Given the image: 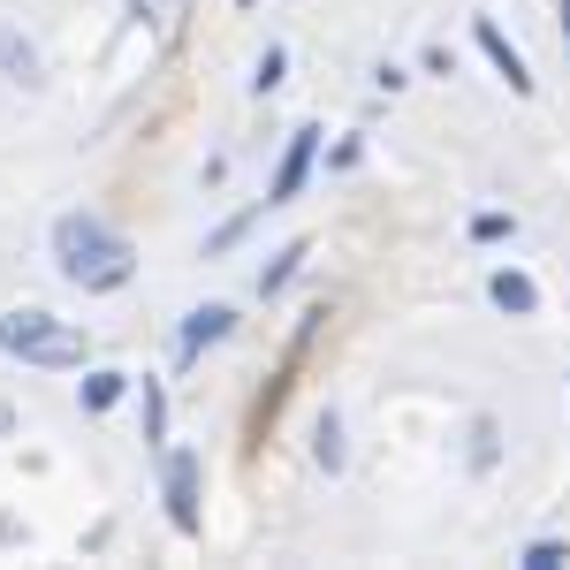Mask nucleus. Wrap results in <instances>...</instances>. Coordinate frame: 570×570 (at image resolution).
Masks as SVG:
<instances>
[{
	"label": "nucleus",
	"mask_w": 570,
	"mask_h": 570,
	"mask_svg": "<svg viewBox=\"0 0 570 570\" xmlns=\"http://www.w3.org/2000/svg\"><path fill=\"white\" fill-rule=\"evenodd\" d=\"M487 297H494L502 312H518V320H532V312H540V289H532V282L518 274V266H502V274L487 282Z\"/></svg>",
	"instance_id": "0eeeda50"
},
{
	"label": "nucleus",
	"mask_w": 570,
	"mask_h": 570,
	"mask_svg": "<svg viewBox=\"0 0 570 570\" xmlns=\"http://www.w3.org/2000/svg\"><path fill=\"white\" fill-rule=\"evenodd\" d=\"M312 456H320L327 472H343V426H335V411L320 419V434H312Z\"/></svg>",
	"instance_id": "9b49d317"
},
{
	"label": "nucleus",
	"mask_w": 570,
	"mask_h": 570,
	"mask_svg": "<svg viewBox=\"0 0 570 570\" xmlns=\"http://www.w3.org/2000/svg\"><path fill=\"white\" fill-rule=\"evenodd\" d=\"M312 153H320V130H289V153H282V168H274V183H266V206H289L297 190H305V176H312Z\"/></svg>",
	"instance_id": "7ed1b4c3"
},
{
	"label": "nucleus",
	"mask_w": 570,
	"mask_h": 570,
	"mask_svg": "<svg viewBox=\"0 0 570 570\" xmlns=\"http://www.w3.org/2000/svg\"><path fill=\"white\" fill-rule=\"evenodd\" d=\"M160 8H168V0H137V16H160Z\"/></svg>",
	"instance_id": "dca6fc26"
},
{
	"label": "nucleus",
	"mask_w": 570,
	"mask_h": 570,
	"mask_svg": "<svg viewBox=\"0 0 570 570\" xmlns=\"http://www.w3.org/2000/svg\"><path fill=\"white\" fill-rule=\"evenodd\" d=\"M145 441H168V395L145 381Z\"/></svg>",
	"instance_id": "ddd939ff"
},
{
	"label": "nucleus",
	"mask_w": 570,
	"mask_h": 570,
	"mask_svg": "<svg viewBox=\"0 0 570 570\" xmlns=\"http://www.w3.org/2000/svg\"><path fill=\"white\" fill-rule=\"evenodd\" d=\"M130 236L107 228L99 214H61L53 220V266L77 282V289H122L130 282Z\"/></svg>",
	"instance_id": "f257e3e1"
},
{
	"label": "nucleus",
	"mask_w": 570,
	"mask_h": 570,
	"mask_svg": "<svg viewBox=\"0 0 570 570\" xmlns=\"http://www.w3.org/2000/svg\"><path fill=\"white\" fill-rule=\"evenodd\" d=\"M168 518H176V532H198V456H183V449H168Z\"/></svg>",
	"instance_id": "20e7f679"
},
{
	"label": "nucleus",
	"mask_w": 570,
	"mask_h": 570,
	"mask_svg": "<svg viewBox=\"0 0 570 570\" xmlns=\"http://www.w3.org/2000/svg\"><path fill=\"white\" fill-rule=\"evenodd\" d=\"M259 214H266V198H259V206H252V214H236V220H220L214 236H206V259H220V252H228V244H244V236H252V220H259Z\"/></svg>",
	"instance_id": "9d476101"
},
{
	"label": "nucleus",
	"mask_w": 570,
	"mask_h": 570,
	"mask_svg": "<svg viewBox=\"0 0 570 570\" xmlns=\"http://www.w3.org/2000/svg\"><path fill=\"white\" fill-rule=\"evenodd\" d=\"M563 46H570V0H563Z\"/></svg>",
	"instance_id": "f3484780"
},
{
	"label": "nucleus",
	"mask_w": 570,
	"mask_h": 570,
	"mask_svg": "<svg viewBox=\"0 0 570 570\" xmlns=\"http://www.w3.org/2000/svg\"><path fill=\"white\" fill-rule=\"evenodd\" d=\"M122 381H130V373H107V365H99V373L77 381V403H85V411H107V403L122 395Z\"/></svg>",
	"instance_id": "1a4fd4ad"
},
{
	"label": "nucleus",
	"mask_w": 570,
	"mask_h": 570,
	"mask_svg": "<svg viewBox=\"0 0 570 570\" xmlns=\"http://www.w3.org/2000/svg\"><path fill=\"white\" fill-rule=\"evenodd\" d=\"M297 266H305V244H289V252H274V266H266V274H259V289H266V297H274V289H282V282L297 274Z\"/></svg>",
	"instance_id": "f8f14e48"
},
{
	"label": "nucleus",
	"mask_w": 570,
	"mask_h": 570,
	"mask_svg": "<svg viewBox=\"0 0 570 570\" xmlns=\"http://www.w3.org/2000/svg\"><path fill=\"white\" fill-rule=\"evenodd\" d=\"M0 69H8L16 85H39V53L16 39V31H0Z\"/></svg>",
	"instance_id": "6e6552de"
},
{
	"label": "nucleus",
	"mask_w": 570,
	"mask_h": 570,
	"mask_svg": "<svg viewBox=\"0 0 570 570\" xmlns=\"http://www.w3.org/2000/svg\"><path fill=\"white\" fill-rule=\"evenodd\" d=\"M556 563H570L563 540H532V548H525V570H556Z\"/></svg>",
	"instance_id": "4468645a"
},
{
	"label": "nucleus",
	"mask_w": 570,
	"mask_h": 570,
	"mask_svg": "<svg viewBox=\"0 0 570 570\" xmlns=\"http://www.w3.org/2000/svg\"><path fill=\"white\" fill-rule=\"evenodd\" d=\"M228 327H236V312H228V305H198L190 320H183V357H198L206 343H220Z\"/></svg>",
	"instance_id": "423d86ee"
},
{
	"label": "nucleus",
	"mask_w": 570,
	"mask_h": 570,
	"mask_svg": "<svg viewBox=\"0 0 570 570\" xmlns=\"http://www.w3.org/2000/svg\"><path fill=\"white\" fill-rule=\"evenodd\" d=\"M0 351L23 357V365H85V335L53 312L23 305V312H0Z\"/></svg>",
	"instance_id": "f03ea898"
},
{
	"label": "nucleus",
	"mask_w": 570,
	"mask_h": 570,
	"mask_svg": "<svg viewBox=\"0 0 570 570\" xmlns=\"http://www.w3.org/2000/svg\"><path fill=\"white\" fill-rule=\"evenodd\" d=\"M472 39H480V53H487V61H494V69H502V85H510V91H532V69H525V53H518V46L502 39V31H494L487 16H480V23H472Z\"/></svg>",
	"instance_id": "39448f33"
},
{
	"label": "nucleus",
	"mask_w": 570,
	"mask_h": 570,
	"mask_svg": "<svg viewBox=\"0 0 570 570\" xmlns=\"http://www.w3.org/2000/svg\"><path fill=\"white\" fill-rule=\"evenodd\" d=\"M16 434V403H0V441Z\"/></svg>",
	"instance_id": "2eb2a0df"
}]
</instances>
